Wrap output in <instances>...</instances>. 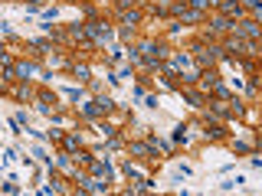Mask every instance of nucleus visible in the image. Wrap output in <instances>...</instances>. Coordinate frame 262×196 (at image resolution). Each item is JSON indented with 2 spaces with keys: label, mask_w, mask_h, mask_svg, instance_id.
<instances>
[{
  "label": "nucleus",
  "mask_w": 262,
  "mask_h": 196,
  "mask_svg": "<svg viewBox=\"0 0 262 196\" xmlns=\"http://www.w3.org/2000/svg\"><path fill=\"white\" fill-rule=\"evenodd\" d=\"M158 105H161V98H158V95H144V108L158 111Z\"/></svg>",
  "instance_id": "20"
},
{
  "label": "nucleus",
  "mask_w": 262,
  "mask_h": 196,
  "mask_svg": "<svg viewBox=\"0 0 262 196\" xmlns=\"http://www.w3.org/2000/svg\"><path fill=\"white\" fill-rule=\"evenodd\" d=\"M69 72L79 79V85H85V82L92 79V62H89V59H79V56H76V59H72V65H69Z\"/></svg>",
  "instance_id": "9"
},
{
  "label": "nucleus",
  "mask_w": 262,
  "mask_h": 196,
  "mask_svg": "<svg viewBox=\"0 0 262 196\" xmlns=\"http://www.w3.org/2000/svg\"><path fill=\"white\" fill-rule=\"evenodd\" d=\"M39 13H43V20H56V16H59V7H43Z\"/></svg>",
  "instance_id": "21"
},
{
  "label": "nucleus",
  "mask_w": 262,
  "mask_h": 196,
  "mask_svg": "<svg viewBox=\"0 0 262 196\" xmlns=\"http://www.w3.org/2000/svg\"><path fill=\"white\" fill-rule=\"evenodd\" d=\"M177 20L184 23V27H203V20H207V13H200V10H190V7H187V10L180 13Z\"/></svg>",
  "instance_id": "12"
},
{
  "label": "nucleus",
  "mask_w": 262,
  "mask_h": 196,
  "mask_svg": "<svg viewBox=\"0 0 262 196\" xmlns=\"http://www.w3.org/2000/svg\"><path fill=\"white\" fill-rule=\"evenodd\" d=\"M59 147L62 154H76L79 147H85V137H82V131L79 128H72V131H62V137H59Z\"/></svg>",
  "instance_id": "8"
},
{
  "label": "nucleus",
  "mask_w": 262,
  "mask_h": 196,
  "mask_svg": "<svg viewBox=\"0 0 262 196\" xmlns=\"http://www.w3.org/2000/svg\"><path fill=\"white\" fill-rule=\"evenodd\" d=\"M121 174H125L128 180H138V177H144V170H141V163H138V160H125V163H121Z\"/></svg>",
  "instance_id": "15"
},
{
  "label": "nucleus",
  "mask_w": 262,
  "mask_h": 196,
  "mask_svg": "<svg viewBox=\"0 0 262 196\" xmlns=\"http://www.w3.org/2000/svg\"><path fill=\"white\" fill-rule=\"evenodd\" d=\"M170 144H174V147H187V144H190V125H177Z\"/></svg>",
  "instance_id": "13"
},
{
  "label": "nucleus",
  "mask_w": 262,
  "mask_h": 196,
  "mask_svg": "<svg viewBox=\"0 0 262 196\" xmlns=\"http://www.w3.org/2000/svg\"><path fill=\"white\" fill-rule=\"evenodd\" d=\"M33 92H36L33 79H16V82H10V85H7L4 95H10L16 105H23V102H33Z\"/></svg>",
  "instance_id": "4"
},
{
  "label": "nucleus",
  "mask_w": 262,
  "mask_h": 196,
  "mask_svg": "<svg viewBox=\"0 0 262 196\" xmlns=\"http://www.w3.org/2000/svg\"><path fill=\"white\" fill-rule=\"evenodd\" d=\"M223 144H226V147H229L233 154H246V157H249L252 151H259V147H256V144H249V141H229V137H226Z\"/></svg>",
  "instance_id": "14"
},
{
  "label": "nucleus",
  "mask_w": 262,
  "mask_h": 196,
  "mask_svg": "<svg viewBox=\"0 0 262 196\" xmlns=\"http://www.w3.org/2000/svg\"><path fill=\"white\" fill-rule=\"evenodd\" d=\"M72 160H76V163H79V167H82V170H85V167H89V163H92V160H95V151H89V147H79V151H76V154H72Z\"/></svg>",
  "instance_id": "17"
},
{
  "label": "nucleus",
  "mask_w": 262,
  "mask_h": 196,
  "mask_svg": "<svg viewBox=\"0 0 262 196\" xmlns=\"http://www.w3.org/2000/svg\"><path fill=\"white\" fill-rule=\"evenodd\" d=\"M216 4L220 0H187V7H190V10H200V13H213Z\"/></svg>",
  "instance_id": "18"
},
{
  "label": "nucleus",
  "mask_w": 262,
  "mask_h": 196,
  "mask_svg": "<svg viewBox=\"0 0 262 196\" xmlns=\"http://www.w3.org/2000/svg\"><path fill=\"white\" fill-rule=\"evenodd\" d=\"M95 105H98V114H102V118H112V111L118 108V102H115L112 95H105V92L95 95Z\"/></svg>",
  "instance_id": "11"
},
{
  "label": "nucleus",
  "mask_w": 262,
  "mask_h": 196,
  "mask_svg": "<svg viewBox=\"0 0 262 196\" xmlns=\"http://www.w3.org/2000/svg\"><path fill=\"white\" fill-rule=\"evenodd\" d=\"M43 7H49V0H27V16H33V13H39Z\"/></svg>",
  "instance_id": "19"
},
{
  "label": "nucleus",
  "mask_w": 262,
  "mask_h": 196,
  "mask_svg": "<svg viewBox=\"0 0 262 196\" xmlns=\"http://www.w3.org/2000/svg\"><path fill=\"white\" fill-rule=\"evenodd\" d=\"M53 170H56L59 177H66V180L72 183V180H76V174H79V163L72 160V154H62V151H59V154L53 157Z\"/></svg>",
  "instance_id": "7"
},
{
  "label": "nucleus",
  "mask_w": 262,
  "mask_h": 196,
  "mask_svg": "<svg viewBox=\"0 0 262 196\" xmlns=\"http://www.w3.org/2000/svg\"><path fill=\"white\" fill-rule=\"evenodd\" d=\"M85 170H89L92 177L105 180V183H115V167H112V157H108V154H105V157H102V154H95V160L89 163Z\"/></svg>",
  "instance_id": "5"
},
{
  "label": "nucleus",
  "mask_w": 262,
  "mask_h": 196,
  "mask_svg": "<svg viewBox=\"0 0 262 196\" xmlns=\"http://www.w3.org/2000/svg\"><path fill=\"white\" fill-rule=\"evenodd\" d=\"M62 4H69V7H76V0H62Z\"/></svg>",
  "instance_id": "23"
},
{
  "label": "nucleus",
  "mask_w": 262,
  "mask_h": 196,
  "mask_svg": "<svg viewBox=\"0 0 262 196\" xmlns=\"http://www.w3.org/2000/svg\"><path fill=\"white\" fill-rule=\"evenodd\" d=\"M177 95L184 98V102L190 105V108H196V111H203V108L210 105L207 92H203V88H196V85H180V88H177Z\"/></svg>",
  "instance_id": "6"
},
{
  "label": "nucleus",
  "mask_w": 262,
  "mask_h": 196,
  "mask_svg": "<svg viewBox=\"0 0 262 196\" xmlns=\"http://www.w3.org/2000/svg\"><path fill=\"white\" fill-rule=\"evenodd\" d=\"M82 27H85V36L92 39V43L98 46V49H105L115 39V23L108 20V16H89V20H82Z\"/></svg>",
  "instance_id": "1"
},
{
  "label": "nucleus",
  "mask_w": 262,
  "mask_h": 196,
  "mask_svg": "<svg viewBox=\"0 0 262 196\" xmlns=\"http://www.w3.org/2000/svg\"><path fill=\"white\" fill-rule=\"evenodd\" d=\"M0 4H10V0H0Z\"/></svg>",
  "instance_id": "24"
},
{
  "label": "nucleus",
  "mask_w": 262,
  "mask_h": 196,
  "mask_svg": "<svg viewBox=\"0 0 262 196\" xmlns=\"http://www.w3.org/2000/svg\"><path fill=\"white\" fill-rule=\"evenodd\" d=\"M216 13L229 16V20H239V16H246V10H243L239 0H220V4H216Z\"/></svg>",
  "instance_id": "10"
},
{
  "label": "nucleus",
  "mask_w": 262,
  "mask_h": 196,
  "mask_svg": "<svg viewBox=\"0 0 262 196\" xmlns=\"http://www.w3.org/2000/svg\"><path fill=\"white\" fill-rule=\"evenodd\" d=\"M233 36H239V39H252V43H259V36H262V27H259V20L256 16H239V20H233Z\"/></svg>",
  "instance_id": "3"
},
{
  "label": "nucleus",
  "mask_w": 262,
  "mask_h": 196,
  "mask_svg": "<svg viewBox=\"0 0 262 196\" xmlns=\"http://www.w3.org/2000/svg\"><path fill=\"white\" fill-rule=\"evenodd\" d=\"M144 20H147L144 4L128 7V10H112V23H118V27H138V30H141V27H144Z\"/></svg>",
  "instance_id": "2"
},
{
  "label": "nucleus",
  "mask_w": 262,
  "mask_h": 196,
  "mask_svg": "<svg viewBox=\"0 0 262 196\" xmlns=\"http://www.w3.org/2000/svg\"><path fill=\"white\" fill-rule=\"evenodd\" d=\"M131 95H135V98H144V95H147V85H144V82H135V88H131Z\"/></svg>",
  "instance_id": "22"
},
{
  "label": "nucleus",
  "mask_w": 262,
  "mask_h": 196,
  "mask_svg": "<svg viewBox=\"0 0 262 196\" xmlns=\"http://www.w3.org/2000/svg\"><path fill=\"white\" fill-rule=\"evenodd\" d=\"M62 95L69 98V102H82V98L89 95V88L85 85H62Z\"/></svg>",
  "instance_id": "16"
},
{
  "label": "nucleus",
  "mask_w": 262,
  "mask_h": 196,
  "mask_svg": "<svg viewBox=\"0 0 262 196\" xmlns=\"http://www.w3.org/2000/svg\"><path fill=\"white\" fill-rule=\"evenodd\" d=\"M0 36H4V33H0Z\"/></svg>",
  "instance_id": "25"
}]
</instances>
